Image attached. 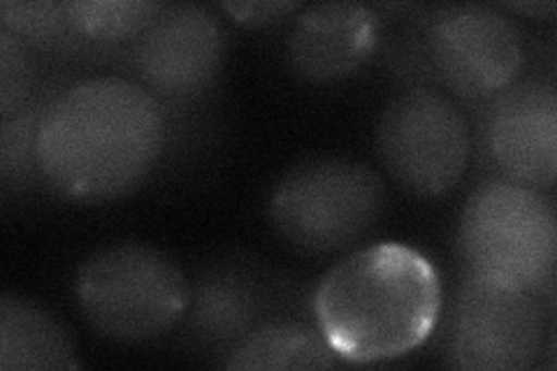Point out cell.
<instances>
[{
	"mask_svg": "<svg viewBox=\"0 0 557 371\" xmlns=\"http://www.w3.org/2000/svg\"><path fill=\"white\" fill-rule=\"evenodd\" d=\"M458 253L465 274L546 297L555 284L557 219L542 190L487 180L469 196Z\"/></svg>",
	"mask_w": 557,
	"mask_h": 371,
	"instance_id": "3957f363",
	"label": "cell"
},
{
	"mask_svg": "<svg viewBox=\"0 0 557 371\" xmlns=\"http://www.w3.org/2000/svg\"><path fill=\"white\" fill-rule=\"evenodd\" d=\"M483 145L504 180L550 190L557 172V94L548 82H513L493 96L481 121Z\"/></svg>",
	"mask_w": 557,
	"mask_h": 371,
	"instance_id": "9c48e42d",
	"label": "cell"
},
{
	"mask_svg": "<svg viewBox=\"0 0 557 371\" xmlns=\"http://www.w3.org/2000/svg\"><path fill=\"white\" fill-rule=\"evenodd\" d=\"M386 184L362 163L317 158L272 188L268 219L290 249L330 256L368 237L386 211Z\"/></svg>",
	"mask_w": 557,
	"mask_h": 371,
	"instance_id": "5b68a950",
	"label": "cell"
},
{
	"mask_svg": "<svg viewBox=\"0 0 557 371\" xmlns=\"http://www.w3.org/2000/svg\"><path fill=\"white\" fill-rule=\"evenodd\" d=\"M49 100H28L20 112L3 119L0 133V174L5 186H24L40 174L38 137Z\"/></svg>",
	"mask_w": 557,
	"mask_h": 371,
	"instance_id": "2e32d148",
	"label": "cell"
},
{
	"mask_svg": "<svg viewBox=\"0 0 557 371\" xmlns=\"http://www.w3.org/2000/svg\"><path fill=\"white\" fill-rule=\"evenodd\" d=\"M233 20L242 26H268L276 20H284L290 12L300 10L298 3H288V0H239V3H223L221 5Z\"/></svg>",
	"mask_w": 557,
	"mask_h": 371,
	"instance_id": "d6986e66",
	"label": "cell"
},
{
	"mask_svg": "<svg viewBox=\"0 0 557 371\" xmlns=\"http://www.w3.org/2000/svg\"><path fill=\"white\" fill-rule=\"evenodd\" d=\"M77 348L59 318L20 295L0 299V369H79Z\"/></svg>",
	"mask_w": 557,
	"mask_h": 371,
	"instance_id": "7c38bea8",
	"label": "cell"
},
{
	"mask_svg": "<svg viewBox=\"0 0 557 371\" xmlns=\"http://www.w3.org/2000/svg\"><path fill=\"white\" fill-rule=\"evenodd\" d=\"M168 126L151 91L121 77L86 79L49 100L38 137L42 180L75 202H110L161 161Z\"/></svg>",
	"mask_w": 557,
	"mask_h": 371,
	"instance_id": "6da1fadb",
	"label": "cell"
},
{
	"mask_svg": "<svg viewBox=\"0 0 557 371\" xmlns=\"http://www.w3.org/2000/svg\"><path fill=\"white\" fill-rule=\"evenodd\" d=\"M33 63L26 42L14 33H0V114L3 119L20 112L30 100Z\"/></svg>",
	"mask_w": 557,
	"mask_h": 371,
	"instance_id": "ac0fdd59",
	"label": "cell"
},
{
	"mask_svg": "<svg viewBox=\"0 0 557 371\" xmlns=\"http://www.w3.org/2000/svg\"><path fill=\"white\" fill-rule=\"evenodd\" d=\"M165 5L153 0H67L63 10L77 38L94 42L137 40Z\"/></svg>",
	"mask_w": 557,
	"mask_h": 371,
	"instance_id": "9a60e30c",
	"label": "cell"
},
{
	"mask_svg": "<svg viewBox=\"0 0 557 371\" xmlns=\"http://www.w3.org/2000/svg\"><path fill=\"white\" fill-rule=\"evenodd\" d=\"M0 22L3 28L14 33L24 42L40 47H57L67 40H77V35L67 22L63 3H16L3 0L0 3Z\"/></svg>",
	"mask_w": 557,
	"mask_h": 371,
	"instance_id": "e0dca14e",
	"label": "cell"
},
{
	"mask_svg": "<svg viewBox=\"0 0 557 371\" xmlns=\"http://www.w3.org/2000/svg\"><path fill=\"white\" fill-rule=\"evenodd\" d=\"M260 297L249 279L233 270H212L190 286L186 321L205 346L233 348L253 330Z\"/></svg>",
	"mask_w": 557,
	"mask_h": 371,
	"instance_id": "4fadbf2b",
	"label": "cell"
},
{
	"mask_svg": "<svg viewBox=\"0 0 557 371\" xmlns=\"http://www.w3.org/2000/svg\"><path fill=\"white\" fill-rule=\"evenodd\" d=\"M507 8L520 14H532V16H546L557 10V5L550 3V0H539V3H507Z\"/></svg>",
	"mask_w": 557,
	"mask_h": 371,
	"instance_id": "ffe728a7",
	"label": "cell"
},
{
	"mask_svg": "<svg viewBox=\"0 0 557 371\" xmlns=\"http://www.w3.org/2000/svg\"><path fill=\"white\" fill-rule=\"evenodd\" d=\"M311 313L344 362L395 360L423 346L437 327L442 281L411 246L379 242L348 253L321 276Z\"/></svg>",
	"mask_w": 557,
	"mask_h": 371,
	"instance_id": "7a4b0ae2",
	"label": "cell"
},
{
	"mask_svg": "<svg viewBox=\"0 0 557 371\" xmlns=\"http://www.w3.org/2000/svg\"><path fill=\"white\" fill-rule=\"evenodd\" d=\"M542 297L465 274L450 307L448 362L467 371H525L544 350Z\"/></svg>",
	"mask_w": 557,
	"mask_h": 371,
	"instance_id": "52a82bcc",
	"label": "cell"
},
{
	"mask_svg": "<svg viewBox=\"0 0 557 371\" xmlns=\"http://www.w3.org/2000/svg\"><path fill=\"white\" fill-rule=\"evenodd\" d=\"M344 360L327 346L319 330L298 323H270L251 330L233 350L225 369H335Z\"/></svg>",
	"mask_w": 557,
	"mask_h": 371,
	"instance_id": "5bb4252c",
	"label": "cell"
},
{
	"mask_svg": "<svg viewBox=\"0 0 557 371\" xmlns=\"http://www.w3.org/2000/svg\"><path fill=\"white\" fill-rule=\"evenodd\" d=\"M379 38L381 20L372 8L323 3L298 16L288 35L286 57L293 73L307 82H339L368 63Z\"/></svg>",
	"mask_w": 557,
	"mask_h": 371,
	"instance_id": "8fae6325",
	"label": "cell"
},
{
	"mask_svg": "<svg viewBox=\"0 0 557 371\" xmlns=\"http://www.w3.org/2000/svg\"><path fill=\"white\" fill-rule=\"evenodd\" d=\"M425 47L440 82L467 100L502 94L525 61L518 26L485 5L440 8L425 24Z\"/></svg>",
	"mask_w": 557,
	"mask_h": 371,
	"instance_id": "ba28073f",
	"label": "cell"
},
{
	"mask_svg": "<svg viewBox=\"0 0 557 371\" xmlns=\"http://www.w3.org/2000/svg\"><path fill=\"white\" fill-rule=\"evenodd\" d=\"M376 149L393 180L413 196L440 198L456 188L472 158L460 108L428 86H411L383 108Z\"/></svg>",
	"mask_w": 557,
	"mask_h": 371,
	"instance_id": "8992f818",
	"label": "cell"
},
{
	"mask_svg": "<svg viewBox=\"0 0 557 371\" xmlns=\"http://www.w3.org/2000/svg\"><path fill=\"white\" fill-rule=\"evenodd\" d=\"M82 316L102 337L153 342L186 316L190 284L168 253L147 244H114L82 262L75 279Z\"/></svg>",
	"mask_w": 557,
	"mask_h": 371,
	"instance_id": "277c9868",
	"label": "cell"
},
{
	"mask_svg": "<svg viewBox=\"0 0 557 371\" xmlns=\"http://www.w3.org/2000/svg\"><path fill=\"white\" fill-rule=\"evenodd\" d=\"M223 28L207 8L165 5L139 35L133 61L145 88L165 98H196L207 91L223 61Z\"/></svg>",
	"mask_w": 557,
	"mask_h": 371,
	"instance_id": "30bf717a",
	"label": "cell"
}]
</instances>
